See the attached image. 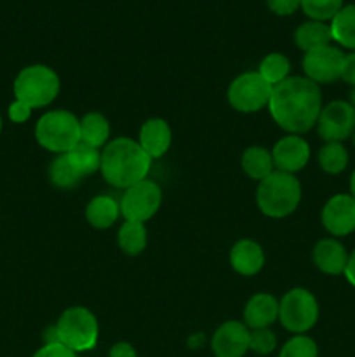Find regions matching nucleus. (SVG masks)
<instances>
[{"label":"nucleus","mask_w":355,"mask_h":357,"mask_svg":"<svg viewBox=\"0 0 355 357\" xmlns=\"http://www.w3.org/2000/svg\"><path fill=\"white\" fill-rule=\"evenodd\" d=\"M341 80L355 87V52L345 54L343 66H341Z\"/></svg>","instance_id":"nucleus-35"},{"label":"nucleus","mask_w":355,"mask_h":357,"mask_svg":"<svg viewBox=\"0 0 355 357\" xmlns=\"http://www.w3.org/2000/svg\"><path fill=\"white\" fill-rule=\"evenodd\" d=\"M301 195V183L294 174L275 169L270 176L258 183L256 204L268 218L282 220L298 209Z\"/></svg>","instance_id":"nucleus-3"},{"label":"nucleus","mask_w":355,"mask_h":357,"mask_svg":"<svg viewBox=\"0 0 355 357\" xmlns=\"http://www.w3.org/2000/svg\"><path fill=\"white\" fill-rule=\"evenodd\" d=\"M31 357H79V354L56 342V344H44Z\"/></svg>","instance_id":"nucleus-33"},{"label":"nucleus","mask_w":355,"mask_h":357,"mask_svg":"<svg viewBox=\"0 0 355 357\" xmlns=\"http://www.w3.org/2000/svg\"><path fill=\"white\" fill-rule=\"evenodd\" d=\"M267 6L277 16H291L299 9V0H267Z\"/></svg>","instance_id":"nucleus-34"},{"label":"nucleus","mask_w":355,"mask_h":357,"mask_svg":"<svg viewBox=\"0 0 355 357\" xmlns=\"http://www.w3.org/2000/svg\"><path fill=\"white\" fill-rule=\"evenodd\" d=\"M61 89L59 75L47 65H28L21 70L13 82L14 100L30 105L31 108H44L58 98Z\"/></svg>","instance_id":"nucleus-4"},{"label":"nucleus","mask_w":355,"mask_h":357,"mask_svg":"<svg viewBox=\"0 0 355 357\" xmlns=\"http://www.w3.org/2000/svg\"><path fill=\"white\" fill-rule=\"evenodd\" d=\"M322 225L331 236L345 237L355 230V199L350 194H336L324 204Z\"/></svg>","instance_id":"nucleus-12"},{"label":"nucleus","mask_w":355,"mask_h":357,"mask_svg":"<svg viewBox=\"0 0 355 357\" xmlns=\"http://www.w3.org/2000/svg\"><path fill=\"white\" fill-rule=\"evenodd\" d=\"M66 157L80 178L90 176L101 169V152L84 142H79L70 152H66Z\"/></svg>","instance_id":"nucleus-25"},{"label":"nucleus","mask_w":355,"mask_h":357,"mask_svg":"<svg viewBox=\"0 0 355 357\" xmlns=\"http://www.w3.org/2000/svg\"><path fill=\"white\" fill-rule=\"evenodd\" d=\"M333 42V33H331V24L324 21H306L301 23L294 31V44L303 52H310L313 49L324 47Z\"/></svg>","instance_id":"nucleus-20"},{"label":"nucleus","mask_w":355,"mask_h":357,"mask_svg":"<svg viewBox=\"0 0 355 357\" xmlns=\"http://www.w3.org/2000/svg\"><path fill=\"white\" fill-rule=\"evenodd\" d=\"M152 169V157L136 139L122 136L106 143L101 152V174L115 188H129L146 180Z\"/></svg>","instance_id":"nucleus-2"},{"label":"nucleus","mask_w":355,"mask_h":357,"mask_svg":"<svg viewBox=\"0 0 355 357\" xmlns=\"http://www.w3.org/2000/svg\"><path fill=\"white\" fill-rule=\"evenodd\" d=\"M331 33L336 44L355 52V3L343 6L331 20Z\"/></svg>","instance_id":"nucleus-23"},{"label":"nucleus","mask_w":355,"mask_h":357,"mask_svg":"<svg viewBox=\"0 0 355 357\" xmlns=\"http://www.w3.org/2000/svg\"><path fill=\"white\" fill-rule=\"evenodd\" d=\"M319 302L306 288H292L278 300V321L287 331L305 335L319 321Z\"/></svg>","instance_id":"nucleus-7"},{"label":"nucleus","mask_w":355,"mask_h":357,"mask_svg":"<svg viewBox=\"0 0 355 357\" xmlns=\"http://www.w3.org/2000/svg\"><path fill=\"white\" fill-rule=\"evenodd\" d=\"M31 112H33V108H31L30 105L23 103V101L19 100H14L13 103L9 105V108H7V117H9V121L14 122V124H24V122L30 121Z\"/></svg>","instance_id":"nucleus-32"},{"label":"nucleus","mask_w":355,"mask_h":357,"mask_svg":"<svg viewBox=\"0 0 355 357\" xmlns=\"http://www.w3.org/2000/svg\"><path fill=\"white\" fill-rule=\"evenodd\" d=\"M274 87L258 72H246L235 77L226 91V100L240 114H256L268 107Z\"/></svg>","instance_id":"nucleus-8"},{"label":"nucleus","mask_w":355,"mask_h":357,"mask_svg":"<svg viewBox=\"0 0 355 357\" xmlns=\"http://www.w3.org/2000/svg\"><path fill=\"white\" fill-rule=\"evenodd\" d=\"M120 216V202L111 195H96L90 199L86 208V220L90 227L97 230L110 229Z\"/></svg>","instance_id":"nucleus-19"},{"label":"nucleus","mask_w":355,"mask_h":357,"mask_svg":"<svg viewBox=\"0 0 355 357\" xmlns=\"http://www.w3.org/2000/svg\"><path fill=\"white\" fill-rule=\"evenodd\" d=\"M350 105L355 108V87L352 89V93H350Z\"/></svg>","instance_id":"nucleus-39"},{"label":"nucleus","mask_w":355,"mask_h":357,"mask_svg":"<svg viewBox=\"0 0 355 357\" xmlns=\"http://www.w3.org/2000/svg\"><path fill=\"white\" fill-rule=\"evenodd\" d=\"M350 195L355 199V169L350 176Z\"/></svg>","instance_id":"nucleus-38"},{"label":"nucleus","mask_w":355,"mask_h":357,"mask_svg":"<svg viewBox=\"0 0 355 357\" xmlns=\"http://www.w3.org/2000/svg\"><path fill=\"white\" fill-rule=\"evenodd\" d=\"M277 347V337L270 328L253 330L249 335V351L258 356H268Z\"/></svg>","instance_id":"nucleus-31"},{"label":"nucleus","mask_w":355,"mask_h":357,"mask_svg":"<svg viewBox=\"0 0 355 357\" xmlns=\"http://www.w3.org/2000/svg\"><path fill=\"white\" fill-rule=\"evenodd\" d=\"M345 52L336 45H324L305 52L303 56V72L306 79L315 84H333L341 79Z\"/></svg>","instance_id":"nucleus-11"},{"label":"nucleus","mask_w":355,"mask_h":357,"mask_svg":"<svg viewBox=\"0 0 355 357\" xmlns=\"http://www.w3.org/2000/svg\"><path fill=\"white\" fill-rule=\"evenodd\" d=\"M317 132L326 143H343L355 132V108L350 101L334 100L322 107L317 121Z\"/></svg>","instance_id":"nucleus-10"},{"label":"nucleus","mask_w":355,"mask_h":357,"mask_svg":"<svg viewBox=\"0 0 355 357\" xmlns=\"http://www.w3.org/2000/svg\"><path fill=\"white\" fill-rule=\"evenodd\" d=\"M274 166L282 173L296 174L308 164L310 145L299 135H287L278 139L271 149Z\"/></svg>","instance_id":"nucleus-14"},{"label":"nucleus","mask_w":355,"mask_h":357,"mask_svg":"<svg viewBox=\"0 0 355 357\" xmlns=\"http://www.w3.org/2000/svg\"><path fill=\"white\" fill-rule=\"evenodd\" d=\"M117 244L122 253L127 257H138L145 251L148 244V232H146L145 223L138 222H124L118 229Z\"/></svg>","instance_id":"nucleus-24"},{"label":"nucleus","mask_w":355,"mask_h":357,"mask_svg":"<svg viewBox=\"0 0 355 357\" xmlns=\"http://www.w3.org/2000/svg\"><path fill=\"white\" fill-rule=\"evenodd\" d=\"M271 119L289 135H303L317 126L322 110L319 84L306 77H289L274 87L270 103Z\"/></svg>","instance_id":"nucleus-1"},{"label":"nucleus","mask_w":355,"mask_h":357,"mask_svg":"<svg viewBox=\"0 0 355 357\" xmlns=\"http://www.w3.org/2000/svg\"><path fill=\"white\" fill-rule=\"evenodd\" d=\"M58 342L73 352L93 351L100 338V324L87 307L75 305L66 309L54 324Z\"/></svg>","instance_id":"nucleus-6"},{"label":"nucleus","mask_w":355,"mask_h":357,"mask_svg":"<svg viewBox=\"0 0 355 357\" xmlns=\"http://www.w3.org/2000/svg\"><path fill=\"white\" fill-rule=\"evenodd\" d=\"M162 206V188L152 180H143L125 188L120 199V215L125 222L145 223L157 215Z\"/></svg>","instance_id":"nucleus-9"},{"label":"nucleus","mask_w":355,"mask_h":357,"mask_svg":"<svg viewBox=\"0 0 355 357\" xmlns=\"http://www.w3.org/2000/svg\"><path fill=\"white\" fill-rule=\"evenodd\" d=\"M110 122L100 112H89L80 119V142L94 146V149H104L110 138Z\"/></svg>","instance_id":"nucleus-22"},{"label":"nucleus","mask_w":355,"mask_h":357,"mask_svg":"<svg viewBox=\"0 0 355 357\" xmlns=\"http://www.w3.org/2000/svg\"><path fill=\"white\" fill-rule=\"evenodd\" d=\"M49 180H51V183L54 187L68 190V188H73L75 185H79V181L82 178L73 169L66 153H61V155H56V159L49 166Z\"/></svg>","instance_id":"nucleus-28"},{"label":"nucleus","mask_w":355,"mask_h":357,"mask_svg":"<svg viewBox=\"0 0 355 357\" xmlns=\"http://www.w3.org/2000/svg\"><path fill=\"white\" fill-rule=\"evenodd\" d=\"M230 265L237 274L253 278L265 267V251L253 239H240L230 250Z\"/></svg>","instance_id":"nucleus-17"},{"label":"nucleus","mask_w":355,"mask_h":357,"mask_svg":"<svg viewBox=\"0 0 355 357\" xmlns=\"http://www.w3.org/2000/svg\"><path fill=\"white\" fill-rule=\"evenodd\" d=\"M251 330L240 321H226L211 338L214 357H244L249 351Z\"/></svg>","instance_id":"nucleus-13"},{"label":"nucleus","mask_w":355,"mask_h":357,"mask_svg":"<svg viewBox=\"0 0 355 357\" xmlns=\"http://www.w3.org/2000/svg\"><path fill=\"white\" fill-rule=\"evenodd\" d=\"M345 278L355 288V250L348 255V264L347 268H345Z\"/></svg>","instance_id":"nucleus-37"},{"label":"nucleus","mask_w":355,"mask_h":357,"mask_svg":"<svg viewBox=\"0 0 355 357\" xmlns=\"http://www.w3.org/2000/svg\"><path fill=\"white\" fill-rule=\"evenodd\" d=\"M139 146L153 159H160L166 155L173 143V131L167 121L160 117L148 119L143 122L139 129Z\"/></svg>","instance_id":"nucleus-15"},{"label":"nucleus","mask_w":355,"mask_h":357,"mask_svg":"<svg viewBox=\"0 0 355 357\" xmlns=\"http://www.w3.org/2000/svg\"><path fill=\"white\" fill-rule=\"evenodd\" d=\"M275 321H278V300L270 293L251 296L244 307V324L253 331L270 328Z\"/></svg>","instance_id":"nucleus-18"},{"label":"nucleus","mask_w":355,"mask_h":357,"mask_svg":"<svg viewBox=\"0 0 355 357\" xmlns=\"http://www.w3.org/2000/svg\"><path fill=\"white\" fill-rule=\"evenodd\" d=\"M35 139L42 149L61 155L80 142V119L70 110H49L35 124Z\"/></svg>","instance_id":"nucleus-5"},{"label":"nucleus","mask_w":355,"mask_h":357,"mask_svg":"<svg viewBox=\"0 0 355 357\" xmlns=\"http://www.w3.org/2000/svg\"><path fill=\"white\" fill-rule=\"evenodd\" d=\"M343 7V0H299V9L313 21L333 20Z\"/></svg>","instance_id":"nucleus-29"},{"label":"nucleus","mask_w":355,"mask_h":357,"mask_svg":"<svg viewBox=\"0 0 355 357\" xmlns=\"http://www.w3.org/2000/svg\"><path fill=\"white\" fill-rule=\"evenodd\" d=\"M108 357H138V354H136V349L132 347V344H129V342H117V344L111 345Z\"/></svg>","instance_id":"nucleus-36"},{"label":"nucleus","mask_w":355,"mask_h":357,"mask_svg":"<svg viewBox=\"0 0 355 357\" xmlns=\"http://www.w3.org/2000/svg\"><path fill=\"white\" fill-rule=\"evenodd\" d=\"M352 142H354V146H355V132H354V135H352Z\"/></svg>","instance_id":"nucleus-41"},{"label":"nucleus","mask_w":355,"mask_h":357,"mask_svg":"<svg viewBox=\"0 0 355 357\" xmlns=\"http://www.w3.org/2000/svg\"><path fill=\"white\" fill-rule=\"evenodd\" d=\"M312 260L313 265L322 274L341 275L345 274V268H347L348 251L345 250V246L340 241L327 237V239H320L313 246Z\"/></svg>","instance_id":"nucleus-16"},{"label":"nucleus","mask_w":355,"mask_h":357,"mask_svg":"<svg viewBox=\"0 0 355 357\" xmlns=\"http://www.w3.org/2000/svg\"><path fill=\"white\" fill-rule=\"evenodd\" d=\"M240 166L242 171L251 178V180L261 181L267 176H270L275 171L274 157H271V150H267L265 146H249L244 150L242 159H240Z\"/></svg>","instance_id":"nucleus-21"},{"label":"nucleus","mask_w":355,"mask_h":357,"mask_svg":"<svg viewBox=\"0 0 355 357\" xmlns=\"http://www.w3.org/2000/svg\"><path fill=\"white\" fill-rule=\"evenodd\" d=\"M2 129H3V122H2V115H0V135H2Z\"/></svg>","instance_id":"nucleus-40"},{"label":"nucleus","mask_w":355,"mask_h":357,"mask_svg":"<svg viewBox=\"0 0 355 357\" xmlns=\"http://www.w3.org/2000/svg\"><path fill=\"white\" fill-rule=\"evenodd\" d=\"M278 357H319V347L313 338L306 335H294L285 342Z\"/></svg>","instance_id":"nucleus-30"},{"label":"nucleus","mask_w":355,"mask_h":357,"mask_svg":"<svg viewBox=\"0 0 355 357\" xmlns=\"http://www.w3.org/2000/svg\"><path fill=\"white\" fill-rule=\"evenodd\" d=\"M348 152L343 143L331 142L326 143L319 150V166L324 173L327 174H340L347 169L348 166Z\"/></svg>","instance_id":"nucleus-27"},{"label":"nucleus","mask_w":355,"mask_h":357,"mask_svg":"<svg viewBox=\"0 0 355 357\" xmlns=\"http://www.w3.org/2000/svg\"><path fill=\"white\" fill-rule=\"evenodd\" d=\"M258 73H260L271 87H275L281 82H284L285 79H289V73H291V61H289L287 56L282 54V52H270V54H267L261 59Z\"/></svg>","instance_id":"nucleus-26"}]
</instances>
